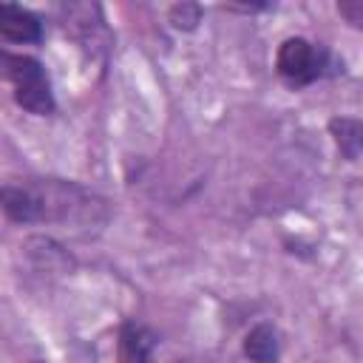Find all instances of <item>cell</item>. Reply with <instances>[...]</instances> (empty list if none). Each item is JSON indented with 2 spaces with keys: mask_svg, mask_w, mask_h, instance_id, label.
Instances as JSON below:
<instances>
[{
  "mask_svg": "<svg viewBox=\"0 0 363 363\" xmlns=\"http://www.w3.org/2000/svg\"><path fill=\"white\" fill-rule=\"evenodd\" d=\"M0 77L14 85V99L28 113L45 116V113L54 111V96H51L45 68L34 57L0 48Z\"/></svg>",
  "mask_w": 363,
  "mask_h": 363,
  "instance_id": "6da1fadb",
  "label": "cell"
},
{
  "mask_svg": "<svg viewBox=\"0 0 363 363\" xmlns=\"http://www.w3.org/2000/svg\"><path fill=\"white\" fill-rule=\"evenodd\" d=\"M326 68V54L303 40V37H289L278 48V74L292 82V85H309L315 82Z\"/></svg>",
  "mask_w": 363,
  "mask_h": 363,
  "instance_id": "7a4b0ae2",
  "label": "cell"
},
{
  "mask_svg": "<svg viewBox=\"0 0 363 363\" xmlns=\"http://www.w3.org/2000/svg\"><path fill=\"white\" fill-rule=\"evenodd\" d=\"M0 207L14 221H45V196L40 187L28 184H3L0 187Z\"/></svg>",
  "mask_w": 363,
  "mask_h": 363,
  "instance_id": "3957f363",
  "label": "cell"
},
{
  "mask_svg": "<svg viewBox=\"0 0 363 363\" xmlns=\"http://www.w3.org/2000/svg\"><path fill=\"white\" fill-rule=\"evenodd\" d=\"M0 37L9 43H37L43 37V26L28 9L0 3Z\"/></svg>",
  "mask_w": 363,
  "mask_h": 363,
  "instance_id": "277c9868",
  "label": "cell"
},
{
  "mask_svg": "<svg viewBox=\"0 0 363 363\" xmlns=\"http://www.w3.org/2000/svg\"><path fill=\"white\" fill-rule=\"evenodd\" d=\"M156 337L136 323H128L119 335V363H150Z\"/></svg>",
  "mask_w": 363,
  "mask_h": 363,
  "instance_id": "5b68a950",
  "label": "cell"
},
{
  "mask_svg": "<svg viewBox=\"0 0 363 363\" xmlns=\"http://www.w3.org/2000/svg\"><path fill=\"white\" fill-rule=\"evenodd\" d=\"M244 352H247V357L255 360V363H275V357H278V340H275V332H272L267 323L255 326V329L247 335Z\"/></svg>",
  "mask_w": 363,
  "mask_h": 363,
  "instance_id": "8992f818",
  "label": "cell"
},
{
  "mask_svg": "<svg viewBox=\"0 0 363 363\" xmlns=\"http://www.w3.org/2000/svg\"><path fill=\"white\" fill-rule=\"evenodd\" d=\"M332 128L340 133V136H337L340 150H343L349 159H354V156H357V147H360V125H357L354 119H340V122L335 119Z\"/></svg>",
  "mask_w": 363,
  "mask_h": 363,
  "instance_id": "52a82bcc",
  "label": "cell"
},
{
  "mask_svg": "<svg viewBox=\"0 0 363 363\" xmlns=\"http://www.w3.org/2000/svg\"><path fill=\"white\" fill-rule=\"evenodd\" d=\"M199 14H201L199 6H176V9L170 11L176 28H182V26H184V28H193V26L199 23Z\"/></svg>",
  "mask_w": 363,
  "mask_h": 363,
  "instance_id": "ba28073f",
  "label": "cell"
},
{
  "mask_svg": "<svg viewBox=\"0 0 363 363\" xmlns=\"http://www.w3.org/2000/svg\"><path fill=\"white\" fill-rule=\"evenodd\" d=\"M179 363H182V360H179Z\"/></svg>",
  "mask_w": 363,
  "mask_h": 363,
  "instance_id": "9c48e42d",
  "label": "cell"
}]
</instances>
